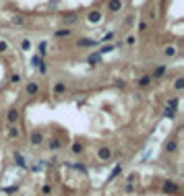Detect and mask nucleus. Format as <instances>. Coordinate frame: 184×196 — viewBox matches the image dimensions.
<instances>
[{"instance_id": "nucleus-1", "label": "nucleus", "mask_w": 184, "mask_h": 196, "mask_svg": "<svg viewBox=\"0 0 184 196\" xmlns=\"http://www.w3.org/2000/svg\"><path fill=\"white\" fill-rule=\"evenodd\" d=\"M87 21H89L91 25H97V23L101 21V10H97V8L89 10V15H87Z\"/></svg>"}, {"instance_id": "nucleus-2", "label": "nucleus", "mask_w": 184, "mask_h": 196, "mask_svg": "<svg viewBox=\"0 0 184 196\" xmlns=\"http://www.w3.org/2000/svg\"><path fill=\"white\" fill-rule=\"evenodd\" d=\"M6 122H8L10 126L19 122V109H17V108H10L8 109V114H6Z\"/></svg>"}, {"instance_id": "nucleus-3", "label": "nucleus", "mask_w": 184, "mask_h": 196, "mask_svg": "<svg viewBox=\"0 0 184 196\" xmlns=\"http://www.w3.org/2000/svg\"><path fill=\"white\" fill-rule=\"evenodd\" d=\"M29 140H31V145H33V147H40L41 142H44V134H41L40 130H33V132H31V136H29Z\"/></svg>"}, {"instance_id": "nucleus-4", "label": "nucleus", "mask_w": 184, "mask_h": 196, "mask_svg": "<svg viewBox=\"0 0 184 196\" xmlns=\"http://www.w3.org/2000/svg\"><path fill=\"white\" fill-rule=\"evenodd\" d=\"M19 136H21V130H19V126H17V124H13V126L8 128V132H6V138H8V140H17Z\"/></svg>"}, {"instance_id": "nucleus-5", "label": "nucleus", "mask_w": 184, "mask_h": 196, "mask_svg": "<svg viewBox=\"0 0 184 196\" xmlns=\"http://www.w3.org/2000/svg\"><path fill=\"white\" fill-rule=\"evenodd\" d=\"M97 157H100L101 161H108L110 157H112V149L110 147H100L97 149Z\"/></svg>"}, {"instance_id": "nucleus-6", "label": "nucleus", "mask_w": 184, "mask_h": 196, "mask_svg": "<svg viewBox=\"0 0 184 196\" xmlns=\"http://www.w3.org/2000/svg\"><path fill=\"white\" fill-rule=\"evenodd\" d=\"M25 91H27V95H31V97H35V95L40 93V85H37V83H33V81H31V83H27Z\"/></svg>"}, {"instance_id": "nucleus-7", "label": "nucleus", "mask_w": 184, "mask_h": 196, "mask_svg": "<svg viewBox=\"0 0 184 196\" xmlns=\"http://www.w3.org/2000/svg\"><path fill=\"white\" fill-rule=\"evenodd\" d=\"M165 70H168V64H161V66H157V68L153 70V74H151V81H155V78H161L165 74Z\"/></svg>"}, {"instance_id": "nucleus-8", "label": "nucleus", "mask_w": 184, "mask_h": 196, "mask_svg": "<svg viewBox=\"0 0 184 196\" xmlns=\"http://www.w3.org/2000/svg\"><path fill=\"white\" fill-rule=\"evenodd\" d=\"M108 10L110 13H118V10H122V0H110L108 2Z\"/></svg>"}, {"instance_id": "nucleus-9", "label": "nucleus", "mask_w": 184, "mask_h": 196, "mask_svg": "<svg viewBox=\"0 0 184 196\" xmlns=\"http://www.w3.org/2000/svg\"><path fill=\"white\" fill-rule=\"evenodd\" d=\"M48 149H50V151H58V149H62V140H60V138H52V140L48 142Z\"/></svg>"}, {"instance_id": "nucleus-10", "label": "nucleus", "mask_w": 184, "mask_h": 196, "mask_svg": "<svg viewBox=\"0 0 184 196\" xmlns=\"http://www.w3.org/2000/svg\"><path fill=\"white\" fill-rule=\"evenodd\" d=\"M100 41H95V39H89V37H81L77 41V45H97Z\"/></svg>"}, {"instance_id": "nucleus-11", "label": "nucleus", "mask_w": 184, "mask_h": 196, "mask_svg": "<svg viewBox=\"0 0 184 196\" xmlns=\"http://www.w3.org/2000/svg\"><path fill=\"white\" fill-rule=\"evenodd\" d=\"M116 48H120V44L116 45V44H108V45H104V48H100V52L97 54H108V52H114Z\"/></svg>"}, {"instance_id": "nucleus-12", "label": "nucleus", "mask_w": 184, "mask_h": 196, "mask_svg": "<svg viewBox=\"0 0 184 196\" xmlns=\"http://www.w3.org/2000/svg\"><path fill=\"white\" fill-rule=\"evenodd\" d=\"M66 93V85L64 83H56L54 85V95H64Z\"/></svg>"}, {"instance_id": "nucleus-13", "label": "nucleus", "mask_w": 184, "mask_h": 196, "mask_svg": "<svg viewBox=\"0 0 184 196\" xmlns=\"http://www.w3.org/2000/svg\"><path fill=\"white\" fill-rule=\"evenodd\" d=\"M15 161L19 167H23V169H27V163H25V157L21 155V153H15Z\"/></svg>"}, {"instance_id": "nucleus-14", "label": "nucleus", "mask_w": 184, "mask_h": 196, "mask_svg": "<svg viewBox=\"0 0 184 196\" xmlns=\"http://www.w3.org/2000/svg\"><path fill=\"white\" fill-rule=\"evenodd\" d=\"M164 190L165 192H172V194H174V192H178V186H176V184H174V182H165V184H164Z\"/></svg>"}, {"instance_id": "nucleus-15", "label": "nucleus", "mask_w": 184, "mask_h": 196, "mask_svg": "<svg viewBox=\"0 0 184 196\" xmlns=\"http://www.w3.org/2000/svg\"><path fill=\"white\" fill-rule=\"evenodd\" d=\"M41 64H44V60H41V56H31V66H33V68H40Z\"/></svg>"}, {"instance_id": "nucleus-16", "label": "nucleus", "mask_w": 184, "mask_h": 196, "mask_svg": "<svg viewBox=\"0 0 184 196\" xmlns=\"http://www.w3.org/2000/svg\"><path fill=\"white\" fill-rule=\"evenodd\" d=\"M70 151L75 153V155H81V153H83V145H81L79 140H75L73 142V147H70Z\"/></svg>"}, {"instance_id": "nucleus-17", "label": "nucleus", "mask_w": 184, "mask_h": 196, "mask_svg": "<svg viewBox=\"0 0 184 196\" xmlns=\"http://www.w3.org/2000/svg\"><path fill=\"white\" fill-rule=\"evenodd\" d=\"M70 33H73V31H70L68 27H62V29H58V31H56L54 35H56V37H68Z\"/></svg>"}, {"instance_id": "nucleus-18", "label": "nucleus", "mask_w": 184, "mask_h": 196, "mask_svg": "<svg viewBox=\"0 0 184 196\" xmlns=\"http://www.w3.org/2000/svg\"><path fill=\"white\" fill-rule=\"evenodd\" d=\"M46 52H48V41H41L37 45V56H46Z\"/></svg>"}, {"instance_id": "nucleus-19", "label": "nucleus", "mask_w": 184, "mask_h": 196, "mask_svg": "<svg viewBox=\"0 0 184 196\" xmlns=\"http://www.w3.org/2000/svg\"><path fill=\"white\" fill-rule=\"evenodd\" d=\"M100 60H101V54H97V52H95V54H91L89 58H87V62H89V64H97Z\"/></svg>"}, {"instance_id": "nucleus-20", "label": "nucleus", "mask_w": 184, "mask_h": 196, "mask_svg": "<svg viewBox=\"0 0 184 196\" xmlns=\"http://www.w3.org/2000/svg\"><path fill=\"white\" fill-rule=\"evenodd\" d=\"M77 21H79V17H77V15H66L64 17V23L66 25H75Z\"/></svg>"}, {"instance_id": "nucleus-21", "label": "nucleus", "mask_w": 184, "mask_h": 196, "mask_svg": "<svg viewBox=\"0 0 184 196\" xmlns=\"http://www.w3.org/2000/svg\"><path fill=\"white\" fill-rule=\"evenodd\" d=\"M149 83H151V74H145V77L139 78V85H141V87H147Z\"/></svg>"}, {"instance_id": "nucleus-22", "label": "nucleus", "mask_w": 184, "mask_h": 196, "mask_svg": "<svg viewBox=\"0 0 184 196\" xmlns=\"http://www.w3.org/2000/svg\"><path fill=\"white\" fill-rule=\"evenodd\" d=\"M164 54L168 56V58H172V56H176V45H168V48L164 50Z\"/></svg>"}, {"instance_id": "nucleus-23", "label": "nucleus", "mask_w": 184, "mask_h": 196, "mask_svg": "<svg viewBox=\"0 0 184 196\" xmlns=\"http://www.w3.org/2000/svg\"><path fill=\"white\" fill-rule=\"evenodd\" d=\"M176 149H178V142H176V140H170L168 145H165V151H170V153H174Z\"/></svg>"}, {"instance_id": "nucleus-24", "label": "nucleus", "mask_w": 184, "mask_h": 196, "mask_svg": "<svg viewBox=\"0 0 184 196\" xmlns=\"http://www.w3.org/2000/svg\"><path fill=\"white\" fill-rule=\"evenodd\" d=\"M174 87H176V91H182V89H184V78H182V77H178V78H176Z\"/></svg>"}, {"instance_id": "nucleus-25", "label": "nucleus", "mask_w": 184, "mask_h": 196, "mask_svg": "<svg viewBox=\"0 0 184 196\" xmlns=\"http://www.w3.org/2000/svg\"><path fill=\"white\" fill-rule=\"evenodd\" d=\"M21 50H23V52H29L31 50V41L29 39H23V41H21Z\"/></svg>"}, {"instance_id": "nucleus-26", "label": "nucleus", "mask_w": 184, "mask_h": 196, "mask_svg": "<svg viewBox=\"0 0 184 196\" xmlns=\"http://www.w3.org/2000/svg\"><path fill=\"white\" fill-rule=\"evenodd\" d=\"M120 172H122V167H120V165H118V167H114V169H112V173H110V177H108V180H114L116 176H120Z\"/></svg>"}, {"instance_id": "nucleus-27", "label": "nucleus", "mask_w": 184, "mask_h": 196, "mask_svg": "<svg viewBox=\"0 0 184 196\" xmlns=\"http://www.w3.org/2000/svg\"><path fill=\"white\" fill-rule=\"evenodd\" d=\"M124 44H126V45H134V44H137V37H134V35H133V33H130V35H128V37H126V39H124Z\"/></svg>"}, {"instance_id": "nucleus-28", "label": "nucleus", "mask_w": 184, "mask_h": 196, "mask_svg": "<svg viewBox=\"0 0 184 196\" xmlns=\"http://www.w3.org/2000/svg\"><path fill=\"white\" fill-rule=\"evenodd\" d=\"M168 108H170V109H174V112H176V108H178V99H176V97H174V99H170Z\"/></svg>"}, {"instance_id": "nucleus-29", "label": "nucleus", "mask_w": 184, "mask_h": 196, "mask_svg": "<svg viewBox=\"0 0 184 196\" xmlns=\"http://www.w3.org/2000/svg\"><path fill=\"white\" fill-rule=\"evenodd\" d=\"M164 116H165V118H174L176 112H174V109H170V108H165V109H164Z\"/></svg>"}, {"instance_id": "nucleus-30", "label": "nucleus", "mask_w": 184, "mask_h": 196, "mask_svg": "<svg viewBox=\"0 0 184 196\" xmlns=\"http://www.w3.org/2000/svg\"><path fill=\"white\" fill-rule=\"evenodd\" d=\"M10 83H21V74H10Z\"/></svg>"}, {"instance_id": "nucleus-31", "label": "nucleus", "mask_w": 184, "mask_h": 196, "mask_svg": "<svg viewBox=\"0 0 184 196\" xmlns=\"http://www.w3.org/2000/svg\"><path fill=\"white\" fill-rule=\"evenodd\" d=\"M6 50H8V44H6V41H0V52H2V54H4Z\"/></svg>"}, {"instance_id": "nucleus-32", "label": "nucleus", "mask_w": 184, "mask_h": 196, "mask_svg": "<svg viewBox=\"0 0 184 196\" xmlns=\"http://www.w3.org/2000/svg\"><path fill=\"white\" fill-rule=\"evenodd\" d=\"M41 192H44V194H50V192H52V186H48V184H46V186L41 188Z\"/></svg>"}, {"instance_id": "nucleus-33", "label": "nucleus", "mask_w": 184, "mask_h": 196, "mask_svg": "<svg viewBox=\"0 0 184 196\" xmlns=\"http://www.w3.org/2000/svg\"><path fill=\"white\" fill-rule=\"evenodd\" d=\"M23 21H25V19H23V17H15V19H13V23H17V25H21V23H23Z\"/></svg>"}, {"instance_id": "nucleus-34", "label": "nucleus", "mask_w": 184, "mask_h": 196, "mask_svg": "<svg viewBox=\"0 0 184 196\" xmlns=\"http://www.w3.org/2000/svg\"><path fill=\"white\" fill-rule=\"evenodd\" d=\"M139 31H147V23H145V21H143V23H139Z\"/></svg>"}, {"instance_id": "nucleus-35", "label": "nucleus", "mask_w": 184, "mask_h": 196, "mask_svg": "<svg viewBox=\"0 0 184 196\" xmlns=\"http://www.w3.org/2000/svg\"><path fill=\"white\" fill-rule=\"evenodd\" d=\"M112 35H114V33H112V31H110V33H106V35H104V39H101V41H108V39H112Z\"/></svg>"}, {"instance_id": "nucleus-36", "label": "nucleus", "mask_w": 184, "mask_h": 196, "mask_svg": "<svg viewBox=\"0 0 184 196\" xmlns=\"http://www.w3.org/2000/svg\"><path fill=\"white\" fill-rule=\"evenodd\" d=\"M40 72H48V66H46V62L40 66Z\"/></svg>"}, {"instance_id": "nucleus-37", "label": "nucleus", "mask_w": 184, "mask_h": 196, "mask_svg": "<svg viewBox=\"0 0 184 196\" xmlns=\"http://www.w3.org/2000/svg\"><path fill=\"white\" fill-rule=\"evenodd\" d=\"M133 190H134V186H133V184H128V186H126V194H130Z\"/></svg>"}, {"instance_id": "nucleus-38", "label": "nucleus", "mask_w": 184, "mask_h": 196, "mask_svg": "<svg viewBox=\"0 0 184 196\" xmlns=\"http://www.w3.org/2000/svg\"><path fill=\"white\" fill-rule=\"evenodd\" d=\"M126 182H128V184H133V182H134V173H130V176L126 177Z\"/></svg>"}]
</instances>
